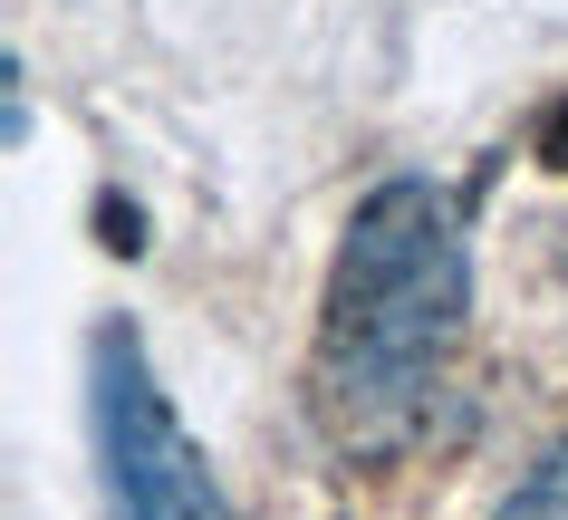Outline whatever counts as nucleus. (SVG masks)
Returning <instances> with one entry per match:
<instances>
[{
    "label": "nucleus",
    "mask_w": 568,
    "mask_h": 520,
    "mask_svg": "<svg viewBox=\"0 0 568 520\" xmlns=\"http://www.w3.org/2000/svg\"><path fill=\"white\" fill-rule=\"evenodd\" d=\"M473 308V242L444 184L395 174L357 203L318 318V405L347 453H376L424 425Z\"/></svg>",
    "instance_id": "f257e3e1"
},
{
    "label": "nucleus",
    "mask_w": 568,
    "mask_h": 520,
    "mask_svg": "<svg viewBox=\"0 0 568 520\" xmlns=\"http://www.w3.org/2000/svg\"><path fill=\"white\" fill-rule=\"evenodd\" d=\"M88 425H97V472H106L116 520H241L125 328H97L88 347Z\"/></svg>",
    "instance_id": "f03ea898"
},
{
    "label": "nucleus",
    "mask_w": 568,
    "mask_h": 520,
    "mask_svg": "<svg viewBox=\"0 0 568 520\" xmlns=\"http://www.w3.org/2000/svg\"><path fill=\"white\" fill-rule=\"evenodd\" d=\"M491 520H568V434L530 462V472H520V491H510Z\"/></svg>",
    "instance_id": "7ed1b4c3"
}]
</instances>
